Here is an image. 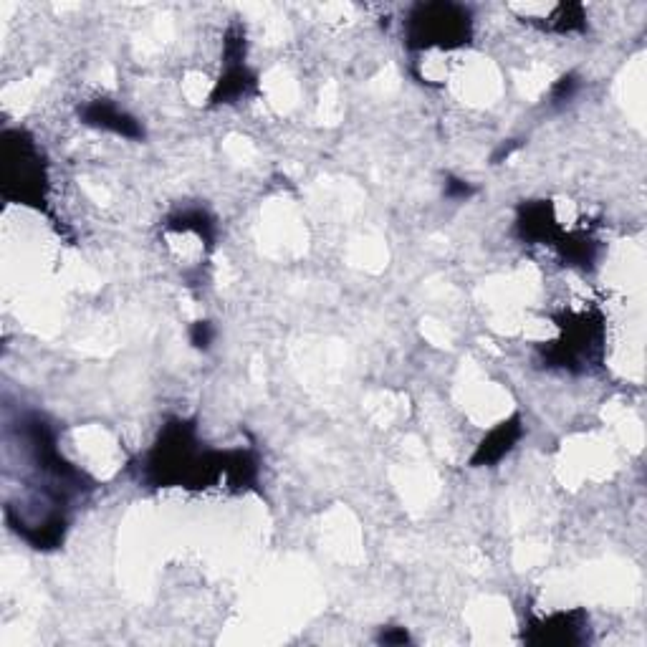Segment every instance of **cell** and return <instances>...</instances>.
<instances>
[{"mask_svg":"<svg viewBox=\"0 0 647 647\" xmlns=\"http://www.w3.org/2000/svg\"><path fill=\"white\" fill-rule=\"evenodd\" d=\"M3 150H6L3 195L16 198L23 205L43 208V203H46V170H43L33 142L26 140V134L21 132H6Z\"/></svg>","mask_w":647,"mask_h":647,"instance_id":"cell-2","label":"cell"},{"mask_svg":"<svg viewBox=\"0 0 647 647\" xmlns=\"http://www.w3.org/2000/svg\"><path fill=\"white\" fill-rule=\"evenodd\" d=\"M473 193H476V188H473L471 182H466V180L448 177V182H445V198H450V200H468Z\"/></svg>","mask_w":647,"mask_h":647,"instance_id":"cell-7","label":"cell"},{"mask_svg":"<svg viewBox=\"0 0 647 647\" xmlns=\"http://www.w3.org/2000/svg\"><path fill=\"white\" fill-rule=\"evenodd\" d=\"M521 435H524V425H521L519 415H514V418L506 420V423L496 425V428H493L476 448V453H473L471 458V466L473 468L496 466L498 460L506 458V455L514 450V445L519 443Z\"/></svg>","mask_w":647,"mask_h":647,"instance_id":"cell-4","label":"cell"},{"mask_svg":"<svg viewBox=\"0 0 647 647\" xmlns=\"http://www.w3.org/2000/svg\"><path fill=\"white\" fill-rule=\"evenodd\" d=\"M81 122L89 124V127L104 129V132H112L124 137V140H145V129L132 114H127L124 109H119L117 104H112L109 99H97V102L86 104L79 112Z\"/></svg>","mask_w":647,"mask_h":647,"instance_id":"cell-3","label":"cell"},{"mask_svg":"<svg viewBox=\"0 0 647 647\" xmlns=\"http://www.w3.org/2000/svg\"><path fill=\"white\" fill-rule=\"evenodd\" d=\"M251 91H256V74L248 71L246 64H225V74L215 84L213 104H228L236 99L248 97Z\"/></svg>","mask_w":647,"mask_h":647,"instance_id":"cell-5","label":"cell"},{"mask_svg":"<svg viewBox=\"0 0 647 647\" xmlns=\"http://www.w3.org/2000/svg\"><path fill=\"white\" fill-rule=\"evenodd\" d=\"M577 86H579L577 76L564 74L562 79H559L557 84H554V89H551V99H554V102H567V99L574 97Z\"/></svg>","mask_w":647,"mask_h":647,"instance_id":"cell-6","label":"cell"},{"mask_svg":"<svg viewBox=\"0 0 647 647\" xmlns=\"http://www.w3.org/2000/svg\"><path fill=\"white\" fill-rule=\"evenodd\" d=\"M380 642L382 645H405V642H410V635H407L405 630H385L380 635Z\"/></svg>","mask_w":647,"mask_h":647,"instance_id":"cell-9","label":"cell"},{"mask_svg":"<svg viewBox=\"0 0 647 647\" xmlns=\"http://www.w3.org/2000/svg\"><path fill=\"white\" fill-rule=\"evenodd\" d=\"M473 36V16L455 3H420L407 13L405 41L410 49L453 51Z\"/></svg>","mask_w":647,"mask_h":647,"instance_id":"cell-1","label":"cell"},{"mask_svg":"<svg viewBox=\"0 0 647 647\" xmlns=\"http://www.w3.org/2000/svg\"><path fill=\"white\" fill-rule=\"evenodd\" d=\"M215 332L213 327H210V321H198L193 327V332H190V339H193V344L198 349H208L210 342H213Z\"/></svg>","mask_w":647,"mask_h":647,"instance_id":"cell-8","label":"cell"}]
</instances>
